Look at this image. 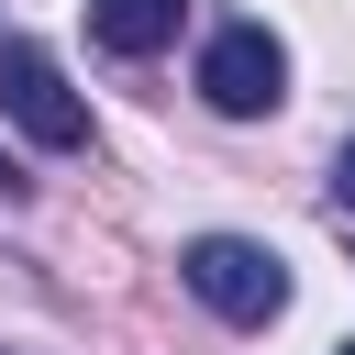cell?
<instances>
[{"label": "cell", "instance_id": "cell-1", "mask_svg": "<svg viewBox=\"0 0 355 355\" xmlns=\"http://www.w3.org/2000/svg\"><path fill=\"white\" fill-rule=\"evenodd\" d=\"M178 277H189V288H200L222 322H244V333L288 311V266H277L266 244H244V233H200V244L178 255Z\"/></svg>", "mask_w": 355, "mask_h": 355}, {"label": "cell", "instance_id": "cell-2", "mask_svg": "<svg viewBox=\"0 0 355 355\" xmlns=\"http://www.w3.org/2000/svg\"><path fill=\"white\" fill-rule=\"evenodd\" d=\"M200 100H211L222 122L277 111V100H288V44H277L266 22H222V33L200 44Z\"/></svg>", "mask_w": 355, "mask_h": 355}, {"label": "cell", "instance_id": "cell-3", "mask_svg": "<svg viewBox=\"0 0 355 355\" xmlns=\"http://www.w3.org/2000/svg\"><path fill=\"white\" fill-rule=\"evenodd\" d=\"M0 111H11L44 155H89V100H78V89L55 78V55H44V44H22V33L0 44Z\"/></svg>", "mask_w": 355, "mask_h": 355}, {"label": "cell", "instance_id": "cell-4", "mask_svg": "<svg viewBox=\"0 0 355 355\" xmlns=\"http://www.w3.org/2000/svg\"><path fill=\"white\" fill-rule=\"evenodd\" d=\"M178 22H189V0H89V33L111 55H166Z\"/></svg>", "mask_w": 355, "mask_h": 355}, {"label": "cell", "instance_id": "cell-5", "mask_svg": "<svg viewBox=\"0 0 355 355\" xmlns=\"http://www.w3.org/2000/svg\"><path fill=\"white\" fill-rule=\"evenodd\" d=\"M333 211L355 222V133H344V155H333Z\"/></svg>", "mask_w": 355, "mask_h": 355}, {"label": "cell", "instance_id": "cell-6", "mask_svg": "<svg viewBox=\"0 0 355 355\" xmlns=\"http://www.w3.org/2000/svg\"><path fill=\"white\" fill-rule=\"evenodd\" d=\"M333 355H355V344H333Z\"/></svg>", "mask_w": 355, "mask_h": 355}]
</instances>
